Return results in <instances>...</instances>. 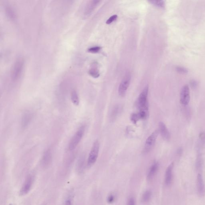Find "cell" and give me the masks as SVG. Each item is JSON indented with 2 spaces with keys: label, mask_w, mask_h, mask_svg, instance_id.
Wrapping results in <instances>:
<instances>
[{
  "label": "cell",
  "mask_w": 205,
  "mask_h": 205,
  "mask_svg": "<svg viewBox=\"0 0 205 205\" xmlns=\"http://www.w3.org/2000/svg\"><path fill=\"white\" fill-rule=\"evenodd\" d=\"M24 67V60L22 58L17 59L12 67L11 76L12 80L16 82L22 75Z\"/></svg>",
  "instance_id": "1"
},
{
  "label": "cell",
  "mask_w": 205,
  "mask_h": 205,
  "mask_svg": "<svg viewBox=\"0 0 205 205\" xmlns=\"http://www.w3.org/2000/svg\"><path fill=\"white\" fill-rule=\"evenodd\" d=\"M85 130V126H82L79 128L76 133L72 137L69 143V148L70 151L74 150L78 145L83 138Z\"/></svg>",
  "instance_id": "3"
},
{
  "label": "cell",
  "mask_w": 205,
  "mask_h": 205,
  "mask_svg": "<svg viewBox=\"0 0 205 205\" xmlns=\"http://www.w3.org/2000/svg\"><path fill=\"white\" fill-rule=\"evenodd\" d=\"M100 47H94L89 48V49H88V51L89 52H92V53H97L100 51Z\"/></svg>",
  "instance_id": "23"
},
{
  "label": "cell",
  "mask_w": 205,
  "mask_h": 205,
  "mask_svg": "<svg viewBox=\"0 0 205 205\" xmlns=\"http://www.w3.org/2000/svg\"><path fill=\"white\" fill-rule=\"evenodd\" d=\"M13 9L11 7H7L6 9V13L7 16L9 18L13 20L15 18V13H14Z\"/></svg>",
  "instance_id": "20"
},
{
  "label": "cell",
  "mask_w": 205,
  "mask_h": 205,
  "mask_svg": "<svg viewBox=\"0 0 205 205\" xmlns=\"http://www.w3.org/2000/svg\"><path fill=\"white\" fill-rule=\"evenodd\" d=\"M33 182V177L31 175H29L27 177L24 182L22 187L20 191L19 194L20 196H24L27 194L31 189L32 186Z\"/></svg>",
  "instance_id": "8"
},
{
  "label": "cell",
  "mask_w": 205,
  "mask_h": 205,
  "mask_svg": "<svg viewBox=\"0 0 205 205\" xmlns=\"http://www.w3.org/2000/svg\"><path fill=\"white\" fill-rule=\"evenodd\" d=\"M150 2L158 7H163L164 6V2L163 1H150Z\"/></svg>",
  "instance_id": "22"
},
{
  "label": "cell",
  "mask_w": 205,
  "mask_h": 205,
  "mask_svg": "<svg viewBox=\"0 0 205 205\" xmlns=\"http://www.w3.org/2000/svg\"><path fill=\"white\" fill-rule=\"evenodd\" d=\"M199 137H200L201 139V140L204 139L205 138V134L203 133H201L200 135H199Z\"/></svg>",
  "instance_id": "29"
},
{
  "label": "cell",
  "mask_w": 205,
  "mask_h": 205,
  "mask_svg": "<svg viewBox=\"0 0 205 205\" xmlns=\"http://www.w3.org/2000/svg\"><path fill=\"white\" fill-rule=\"evenodd\" d=\"M191 85L193 87H195V86H196V82H192L191 83Z\"/></svg>",
  "instance_id": "30"
},
{
  "label": "cell",
  "mask_w": 205,
  "mask_h": 205,
  "mask_svg": "<svg viewBox=\"0 0 205 205\" xmlns=\"http://www.w3.org/2000/svg\"><path fill=\"white\" fill-rule=\"evenodd\" d=\"M190 99V92L189 86L187 85H184L182 87L180 94L181 103L184 106H186L189 103Z\"/></svg>",
  "instance_id": "7"
},
{
  "label": "cell",
  "mask_w": 205,
  "mask_h": 205,
  "mask_svg": "<svg viewBox=\"0 0 205 205\" xmlns=\"http://www.w3.org/2000/svg\"><path fill=\"white\" fill-rule=\"evenodd\" d=\"M32 116L31 113L27 112L23 115L21 120V125L23 128H25L28 126L31 121Z\"/></svg>",
  "instance_id": "15"
},
{
  "label": "cell",
  "mask_w": 205,
  "mask_h": 205,
  "mask_svg": "<svg viewBox=\"0 0 205 205\" xmlns=\"http://www.w3.org/2000/svg\"><path fill=\"white\" fill-rule=\"evenodd\" d=\"M173 167L174 164L172 163L169 165L165 171V182L167 186H169L172 181Z\"/></svg>",
  "instance_id": "9"
},
{
  "label": "cell",
  "mask_w": 205,
  "mask_h": 205,
  "mask_svg": "<svg viewBox=\"0 0 205 205\" xmlns=\"http://www.w3.org/2000/svg\"><path fill=\"white\" fill-rule=\"evenodd\" d=\"M71 100L73 104L75 106H77L79 104V99L77 93L75 91H73L71 94Z\"/></svg>",
  "instance_id": "17"
},
{
  "label": "cell",
  "mask_w": 205,
  "mask_h": 205,
  "mask_svg": "<svg viewBox=\"0 0 205 205\" xmlns=\"http://www.w3.org/2000/svg\"><path fill=\"white\" fill-rule=\"evenodd\" d=\"M115 198L112 195H110L107 198V201L109 203L111 204L114 201Z\"/></svg>",
  "instance_id": "26"
},
{
  "label": "cell",
  "mask_w": 205,
  "mask_h": 205,
  "mask_svg": "<svg viewBox=\"0 0 205 205\" xmlns=\"http://www.w3.org/2000/svg\"><path fill=\"white\" fill-rule=\"evenodd\" d=\"M119 108L118 106H116L113 108L111 114V118L112 119H114L118 116L119 113Z\"/></svg>",
  "instance_id": "21"
},
{
  "label": "cell",
  "mask_w": 205,
  "mask_h": 205,
  "mask_svg": "<svg viewBox=\"0 0 205 205\" xmlns=\"http://www.w3.org/2000/svg\"><path fill=\"white\" fill-rule=\"evenodd\" d=\"M152 192L150 190L147 191L143 194L142 197V201L143 203L148 202L152 196Z\"/></svg>",
  "instance_id": "18"
},
{
  "label": "cell",
  "mask_w": 205,
  "mask_h": 205,
  "mask_svg": "<svg viewBox=\"0 0 205 205\" xmlns=\"http://www.w3.org/2000/svg\"><path fill=\"white\" fill-rule=\"evenodd\" d=\"M177 70L178 72H181V73H186L187 72V70L183 67H177Z\"/></svg>",
  "instance_id": "25"
},
{
  "label": "cell",
  "mask_w": 205,
  "mask_h": 205,
  "mask_svg": "<svg viewBox=\"0 0 205 205\" xmlns=\"http://www.w3.org/2000/svg\"><path fill=\"white\" fill-rule=\"evenodd\" d=\"M159 132L158 130H155L147 139L145 144L144 149V152L145 153L150 152L153 148L156 142Z\"/></svg>",
  "instance_id": "6"
},
{
  "label": "cell",
  "mask_w": 205,
  "mask_h": 205,
  "mask_svg": "<svg viewBox=\"0 0 205 205\" xmlns=\"http://www.w3.org/2000/svg\"><path fill=\"white\" fill-rule=\"evenodd\" d=\"M141 119L139 113H133L131 116V120L133 123L136 124Z\"/></svg>",
  "instance_id": "19"
},
{
  "label": "cell",
  "mask_w": 205,
  "mask_h": 205,
  "mask_svg": "<svg viewBox=\"0 0 205 205\" xmlns=\"http://www.w3.org/2000/svg\"><path fill=\"white\" fill-rule=\"evenodd\" d=\"M89 73L93 77H98L99 76V70L98 68V64L96 62H94L92 64L90 68Z\"/></svg>",
  "instance_id": "14"
},
{
  "label": "cell",
  "mask_w": 205,
  "mask_h": 205,
  "mask_svg": "<svg viewBox=\"0 0 205 205\" xmlns=\"http://www.w3.org/2000/svg\"><path fill=\"white\" fill-rule=\"evenodd\" d=\"M118 18V16L117 15H114L110 17V18H109L108 20L106 21V24H110L111 23L113 22L115 20H116Z\"/></svg>",
  "instance_id": "24"
},
{
  "label": "cell",
  "mask_w": 205,
  "mask_h": 205,
  "mask_svg": "<svg viewBox=\"0 0 205 205\" xmlns=\"http://www.w3.org/2000/svg\"><path fill=\"white\" fill-rule=\"evenodd\" d=\"M131 78V74L128 73L123 78L118 89V94L121 97H124L126 95L130 84Z\"/></svg>",
  "instance_id": "5"
},
{
  "label": "cell",
  "mask_w": 205,
  "mask_h": 205,
  "mask_svg": "<svg viewBox=\"0 0 205 205\" xmlns=\"http://www.w3.org/2000/svg\"><path fill=\"white\" fill-rule=\"evenodd\" d=\"M99 150V143L96 141L93 145L88 159V165L90 167L94 165L97 161Z\"/></svg>",
  "instance_id": "4"
},
{
  "label": "cell",
  "mask_w": 205,
  "mask_h": 205,
  "mask_svg": "<svg viewBox=\"0 0 205 205\" xmlns=\"http://www.w3.org/2000/svg\"><path fill=\"white\" fill-rule=\"evenodd\" d=\"M127 205H135V201L133 198H130L128 201Z\"/></svg>",
  "instance_id": "27"
},
{
  "label": "cell",
  "mask_w": 205,
  "mask_h": 205,
  "mask_svg": "<svg viewBox=\"0 0 205 205\" xmlns=\"http://www.w3.org/2000/svg\"><path fill=\"white\" fill-rule=\"evenodd\" d=\"M159 131L163 138L165 140H169L170 138L169 131L164 123L162 121L159 123Z\"/></svg>",
  "instance_id": "11"
},
{
  "label": "cell",
  "mask_w": 205,
  "mask_h": 205,
  "mask_svg": "<svg viewBox=\"0 0 205 205\" xmlns=\"http://www.w3.org/2000/svg\"><path fill=\"white\" fill-rule=\"evenodd\" d=\"M99 2V1H90L89 3L87 6L84 12V15L85 16H87L90 15Z\"/></svg>",
  "instance_id": "12"
},
{
  "label": "cell",
  "mask_w": 205,
  "mask_h": 205,
  "mask_svg": "<svg viewBox=\"0 0 205 205\" xmlns=\"http://www.w3.org/2000/svg\"><path fill=\"white\" fill-rule=\"evenodd\" d=\"M65 205H72V201L70 199H67L65 201Z\"/></svg>",
  "instance_id": "28"
},
{
  "label": "cell",
  "mask_w": 205,
  "mask_h": 205,
  "mask_svg": "<svg viewBox=\"0 0 205 205\" xmlns=\"http://www.w3.org/2000/svg\"><path fill=\"white\" fill-rule=\"evenodd\" d=\"M159 168V164L157 162H155L153 163L149 169L148 174V179L150 180L154 177L157 172Z\"/></svg>",
  "instance_id": "13"
},
{
  "label": "cell",
  "mask_w": 205,
  "mask_h": 205,
  "mask_svg": "<svg viewBox=\"0 0 205 205\" xmlns=\"http://www.w3.org/2000/svg\"><path fill=\"white\" fill-rule=\"evenodd\" d=\"M197 190L200 196H203L205 194V185L201 174H198L197 178Z\"/></svg>",
  "instance_id": "10"
},
{
  "label": "cell",
  "mask_w": 205,
  "mask_h": 205,
  "mask_svg": "<svg viewBox=\"0 0 205 205\" xmlns=\"http://www.w3.org/2000/svg\"><path fill=\"white\" fill-rule=\"evenodd\" d=\"M148 86H146L139 95L138 98L137 99V107L140 111L149 110L148 103Z\"/></svg>",
  "instance_id": "2"
},
{
  "label": "cell",
  "mask_w": 205,
  "mask_h": 205,
  "mask_svg": "<svg viewBox=\"0 0 205 205\" xmlns=\"http://www.w3.org/2000/svg\"><path fill=\"white\" fill-rule=\"evenodd\" d=\"M52 160V154L49 150H48L44 153L42 159V164L44 166H47L50 164Z\"/></svg>",
  "instance_id": "16"
}]
</instances>
